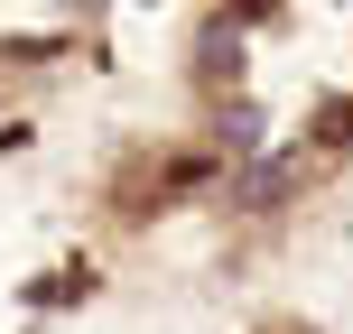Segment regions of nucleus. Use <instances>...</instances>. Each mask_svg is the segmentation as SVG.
Segmentation results:
<instances>
[{
  "mask_svg": "<svg viewBox=\"0 0 353 334\" xmlns=\"http://www.w3.org/2000/svg\"><path fill=\"white\" fill-rule=\"evenodd\" d=\"M316 176V149H288V158H261V167H242L232 176V205H288V195Z\"/></svg>",
  "mask_w": 353,
  "mask_h": 334,
  "instance_id": "nucleus-1",
  "label": "nucleus"
},
{
  "mask_svg": "<svg viewBox=\"0 0 353 334\" xmlns=\"http://www.w3.org/2000/svg\"><path fill=\"white\" fill-rule=\"evenodd\" d=\"M344 140H353V103L335 93V103H316V130H307V149L325 158V149H344Z\"/></svg>",
  "mask_w": 353,
  "mask_h": 334,
  "instance_id": "nucleus-2",
  "label": "nucleus"
},
{
  "mask_svg": "<svg viewBox=\"0 0 353 334\" xmlns=\"http://www.w3.org/2000/svg\"><path fill=\"white\" fill-rule=\"evenodd\" d=\"M232 28H242V19H214V37H205V84H232V65H242V56H232Z\"/></svg>",
  "mask_w": 353,
  "mask_h": 334,
  "instance_id": "nucleus-3",
  "label": "nucleus"
}]
</instances>
